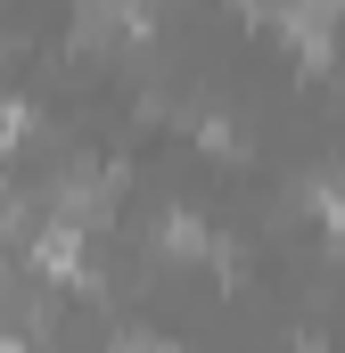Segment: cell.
<instances>
[{"mask_svg":"<svg viewBox=\"0 0 345 353\" xmlns=\"http://www.w3.org/2000/svg\"><path fill=\"white\" fill-rule=\"evenodd\" d=\"M33 263L50 271V279H83V239H75V222H41V230H33Z\"/></svg>","mask_w":345,"mask_h":353,"instance_id":"1","label":"cell"},{"mask_svg":"<svg viewBox=\"0 0 345 353\" xmlns=\"http://www.w3.org/2000/svg\"><path fill=\"white\" fill-rule=\"evenodd\" d=\"M25 123H33V107H25V99H0V148H17Z\"/></svg>","mask_w":345,"mask_h":353,"instance_id":"2","label":"cell"},{"mask_svg":"<svg viewBox=\"0 0 345 353\" xmlns=\"http://www.w3.org/2000/svg\"><path fill=\"white\" fill-rule=\"evenodd\" d=\"M313 205H321V222L337 230V247H345V189H313Z\"/></svg>","mask_w":345,"mask_h":353,"instance_id":"3","label":"cell"},{"mask_svg":"<svg viewBox=\"0 0 345 353\" xmlns=\"http://www.w3.org/2000/svg\"><path fill=\"white\" fill-rule=\"evenodd\" d=\"M0 353H17V337H8V329H0Z\"/></svg>","mask_w":345,"mask_h":353,"instance_id":"4","label":"cell"}]
</instances>
